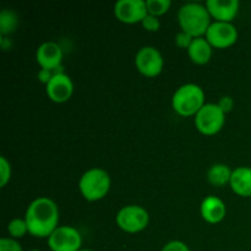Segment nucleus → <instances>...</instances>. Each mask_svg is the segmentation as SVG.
<instances>
[{"label": "nucleus", "mask_w": 251, "mask_h": 251, "mask_svg": "<svg viewBox=\"0 0 251 251\" xmlns=\"http://www.w3.org/2000/svg\"><path fill=\"white\" fill-rule=\"evenodd\" d=\"M19 24L20 17L14 10H1V12H0V33H1L2 37L14 33Z\"/></svg>", "instance_id": "obj_18"}, {"label": "nucleus", "mask_w": 251, "mask_h": 251, "mask_svg": "<svg viewBox=\"0 0 251 251\" xmlns=\"http://www.w3.org/2000/svg\"><path fill=\"white\" fill-rule=\"evenodd\" d=\"M78 251H93V250H91V249H81V250H78Z\"/></svg>", "instance_id": "obj_28"}, {"label": "nucleus", "mask_w": 251, "mask_h": 251, "mask_svg": "<svg viewBox=\"0 0 251 251\" xmlns=\"http://www.w3.org/2000/svg\"><path fill=\"white\" fill-rule=\"evenodd\" d=\"M135 66L146 77H156L163 70V56L154 47H142L135 56Z\"/></svg>", "instance_id": "obj_7"}, {"label": "nucleus", "mask_w": 251, "mask_h": 251, "mask_svg": "<svg viewBox=\"0 0 251 251\" xmlns=\"http://www.w3.org/2000/svg\"><path fill=\"white\" fill-rule=\"evenodd\" d=\"M0 251H24L17 240L12 238H1L0 239Z\"/></svg>", "instance_id": "obj_23"}, {"label": "nucleus", "mask_w": 251, "mask_h": 251, "mask_svg": "<svg viewBox=\"0 0 251 251\" xmlns=\"http://www.w3.org/2000/svg\"><path fill=\"white\" fill-rule=\"evenodd\" d=\"M201 217L211 225H216L225 220L227 208L225 202L217 196H207L203 199L200 207Z\"/></svg>", "instance_id": "obj_14"}, {"label": "nucleus", "mask_w": 251, "mask_h": 251, "mask_svg": "<svg viewBox=\"0 0 251 251\" xmlns=\"http://www.w3.org/2000/svg\"><path fill=\"white\" fill-rule=\"evenodd\" d=\"M225 123L226 114L215 103H206L195 115L196 129L206 136H212L220 132L225 126Z\"/></svg>", "instance_id": "obj_6"}, {"label": "nucleus", "mask_w": 251, "mask_h": 251, "mask_svg": "<svg viewBox=\"0 0 251 251\" xmlns=\"http://www.w3.org/2000/svg\"><path fill=\"white\" fill-rule=\"evenodd\" d=\"M212 48L226 49L232 47L238 39V31L229 22H212L205 34Z\"/></svg>", "instance_id": "obj_9"}, {"label": "nucleus", "mask_w": 251, "mask_h": 251, "mask_svg": "<svg viewBox=\"0 0 251 251\" xmlns=\"http://www.w3.org/2000/svg\"><path fill=\"white\" fill-rule=\"evenodd\" d=\"M7 232H9L10 237L15 240L24 238L28 233L26 221L21 220V218H15V220L10 221V223L7 225Z\"/></svg>", "instance_id": "obj_20"}, {"label": "nucleus", "mask_w": 251, "mask_h": 251, "mask_svg": "<svg viewBox=\"0 0 251 251\" xmlns=\"http://www.w3.org/2000/svg\"><path fill=\"white\" fill-rule=\"evenodd\" d=\"M162 251H190V249L185 243L180 242V240H172L164 245Z\"/></svg>", "instance_id": "obj_26"}, {"label": "nucleus", "mask_w": 251, "mask_h": 251, "mask_svg": "<svg viewBox=\"0 0 251 251\" xmlns=\"http://www.w3.org/2000/svg\"><path fill=\"white\" fill-rule=\"evenodd\" d=\"M217 104L218 107H220V109L222 110L225 114H227V113L232 112L233 107H234V100H233V98L230 97V96H225V97H222L218 100Z\"/></svg>", "instance_id": "obj_27"}, {"label": "nucleus", "mask_w": 251, "mask_h": 251, "mask_svg": "<svg viewBox=\"0 0 251 251\" xmlns=\"http://www.w3.org/2000/svg\"><path fill=\"white\" fill-rule=\"evenodd\" d=\"M31 251H41V250H37V249H33V250H31Z\"/></svg>", "instance_id": "obj_29"}, {"label": "nucleus", "mask_w": 251, "mask_h": 251, "mask_svg": "<svg viewBox=\"0 0 251 251\" xmlns=\"http://www.w3.org/2000/svg\"><path fill=\"white\" fill-rule=\"evenodd\" d=\"M114 15L120 22L134 25L149 15L145 0H119L114 5Z\"/></svg>", "instance_id": "obj_10"}, {"label": "nucleus", "mask_w": 251, "mask_h": 251, "mask_svg": "<svg viewBox=\"0 0 251 251\" xmlns=\"http://www.w3.org/2000/svg\"><path fill=\"white\" fill-rule=\"evenodd\" d=\"M146 6L150 15L158 17L168 12L172 6V1L171 0H147Z\"/></svg>", "instance_id": "obj_19"}, {"label": "nucleus", "mask_w": 251, "mask_h": 251, "mask_svg": "<svg viewBox=\"0 0 251 251\" xmlns=\"http://www.w3.org/2000/svg\"><path fill=\"white\" fill-rule=\"evenodd\" d=\"M25 221L29 234L36 238H49L59 227L58 206L48 198L36 199L27 207Z\"/></svg>", "instance_id": "obj_1"}, {"label": "nucleus", "mask_w": 251, "mask_h": 251, "mask_svg": "<svg viewBox=\"0 0 251 251\" xmlns=\"http://www.w3.org/2000/svg\"><path fill=\"white\" fill-rule=\"evenodd\" d=\"M205 105V92L195 83L180 86L174 92L172 107L181 117H193Z\"/></svg>", "instance_id": "obj_3"}, {"label": "nucleus", "mask_w": 251, "mask_h": 251, "mask_svg": "<svg viewBox=\"0 0 251 251\" xmlns=\"http://www.w3.org/2000/svg\"><path fill=\"white\" fill-rule=\"evenodd\" d=\"M206 9L210 12L211 17H213L217 22L232 24L239 11V1L238 0H207Z\"/></svg>", "instance_id": "obj_12"}, {"label": "nucleus", "mask_w": 251, "mask_h": 251, "mask_svg": "<svg viewBox=\"0 0 251 251\" xmlns=\"http://www.w3.org/2000/svg\"><path fill=\"white\" fill-rule=\"evenodd\" d=\"M193 41H194L193 37L183 31H180L176 36V44L181 49H189V47L191 46Z\"/></svg>", "instance_id": "obj_25"}, {"label": "nucleus", "mask_w": 251, "mask_h": 251, "mask_svg": "<svg viewBox=\"0 0 251 251\" xmlns=\"http://www.w3.org/2000/svg\"><path fill=\"white\" fill-rule=\"evenodd\" d=\"M230 188L242 198H251V168L239 167L234 169L230 176Z\"/></svg>", "instance_id": "obj_15"}, {"label": "nucleus", "mask_w": 251, "mask_h": 251, "mask_svg": "<svg viewBox=\"0 0 251 251\" xmlns=\"http://www.w3.org/2000/svg\"><path fill=\"white\" fill-rule=\"evenodd\" d=\"M36 60L42 69L56 68L63 65V50L59 44L54 42H46L37 49Z\"/></svg>", "instance_id": "obj_13"}, {"label": "nucleus", "mask_w": 251, "mask_h": 251, "mask_svg": "<svg viewBox=\"0 0 251 251\" xmlns=\"http://www.w3.org/2000/svg\"><path fill=\"white\" fill-rule=\"evenodd\" d=\"M78 189L85 200L91 202L102 200L110 189L109 174L100 168L88 169L80 178Z\"/></svg>", "instance_id": "obj_4"}, {"label": "nucleus", "mask_w": 251, "mask_h": 251, "mask_svg": "<svg viewBox=\"0 0 251 251\" xmlns=\"http://www.w3.org/2000/svg\"><path fill=\"white\" fill-rule=\"evenodd\" d=\"M141 25L146 31H150V32H157L159 29V27H161L158 17L152 16V15L150 14L145 17L144 21L141 22Z\"/></svg>", "instance_id": "obj_24"}, {"label": "nucleus", "mask_w": 251, "mask_h": 251, "mask_svg": "<svg viewBox=\"0 0 251 251\" xmlns=\"http://www.w3.org/2000/svg\"><path fill=\"white\" fill-rule=\"evenodd\" d=\"M189 58L191 61L198 65H205L211 60L212 56V47L208 43L207 39L200 37V38H194L193 43L188 49Z\"/></svg>", "instance_id": "obj_16"}, {"label": "nucleus", "mask_w": 251, "mask_h": 251, "mask_svg": "<svg viewBox=\"0 0 251 251\" xmlns=\"http://www.w3.org/2000/svg\"><path fill=\"white\" fill-rule=\"evenodd\" d=\"M60 74L64 73V66H56V68H50V69H41L38 73V80L41 82H43L44 85L49 82L53 77H55L56 75H60Z\"/></svg>", "instance_id": "obj_21"}, {"label": "nucleus", "mask_w": 251, "mask_h": 251, "mask_svg": "<svg viewBox=\"0 0 251 251\" xmlns=\"http://www.w3.org/2000/svg\"><path fill=\"white\" fill-rule=\"evenodd\" d=\"M178 21L181 31L190 34L193 38H200L210 27L211 15L206 5L188 2L179 9Z\"/></svg>", "instance_id": "obj_2"}, {"label": "nucleus", "mask_w": 251, "mask_h": 251, "mask_svg": "<svg viewBox=\"0 0 251 251\" xmlns=\"http://www.w3.org/2000/svg\"><path fill=\"white\" fill-rule=\"evenodd\" d=\"M47 96L55 103H65L74 93V83L66 74H60L46 85Z\"/></svg>", "instance_id": "obj_11"}, {"label": "nucleus", "mask_w": 251, "mask_h": 251, "mask_svg": "<svg viewBox=\"0 0 251 251\" xmlns=\"http://www.w3.org/2000/svg\"><path fill=\"white\" fill-rule=\"evenodd\" d=\"M48 245L51 251H78L82 245V238L76 228L60 226L49 235Z\"/></svg>", "instance_id": "obj_8"}, {"label": "nucleus", "mask_w": 251, "mask_h": 251, "mask_svg": "<svg viewBox=\"0 0 251 251\" xmlns=\"http://www.w3.org/2000/svg\"><path fill=\"white\" fill-rule=\"evenodd\" d=\"M232 173L233 171H230V168L227 164H213L207 172V180L211 185L217 186V188H222L226 184L230 183Z\"/></svg>", "instance_id": "obj_17"}, {"label": "nucleus", "mask_w": 251, "mask_h": 251, "mask_svg": "<svg viewBox=\"0 0 251 251\" xmlns=\"http://www.w3.org/2000/svg\"><path fill=\"white\" fill-rule=\"evenodd\" d=\"M11 178V166L5 157H0V186L4 188Z\"/></svg>", "instance_id": "obj_22"}, {"label": "nucleus", "mask_w": 251, "mask_h": 251, "mask_svg": "<svg viewBox=\"0 0 251 251\" xmlns=\"http://www.w3.org/2000/svg\"><path fill=\"white\" fill-rule=\"evenodd\" d=\"M118 227L124 232L135 234L149 226L150 215L146 208L139 205H129L120 208L115 218Z\"/></svg>", "instance_id": "obj_5"}]
</instances>
